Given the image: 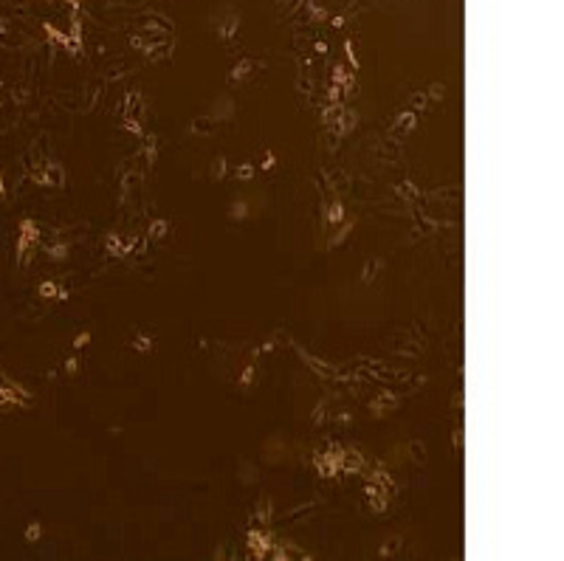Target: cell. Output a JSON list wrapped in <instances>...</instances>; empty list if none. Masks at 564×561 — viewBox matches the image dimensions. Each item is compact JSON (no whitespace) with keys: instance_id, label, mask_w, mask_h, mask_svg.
Returning a JSON list of instances; mask_svg holds the SVG:
<instances>
[{"instance_id":"obj_1","label":"cell","mask_w":564,"mask_h":561,"mask_svg":"<svg viewBox=\"0 0 564 561\" xmlns=\"http://www.w3.org/2000/svg\"><path fill=\"white\" fill-rule=\"evenodd\" d=\"M395 406H398L395 395H392V392H381V395H378L376 400L370 404V412L376 414V418H384V414H386V412H392Z\"/></svg>"},{"instance_id":"obj_2","label":"cell","mask_w":564,"mask_h":561,"mask_svg":"<svg viewBox=\"0 0 564 561\" xmlns=\"http://www.w3.org/2000/svg\"><path fill=\"white\" fill-rule=\"evenodd\" d=\"M104 246H108L110 257H124V254H130V248H133V240H122L118 234H108Z\"/></svg>"},{"instance_id":"obj_3","label":"cell","mask_w":564,"mask_h":561,"mask_svg":"<svg viewBox=\"0 0 564 561\" xmlns=\"http://www.w3.org/2000/svg\"><path fill=\"white\" fill-rule=\"evenodd\" d=\"M257 68H262V62H257V60H240V62L234 65V70L228 74V79H232V82H243V79L251 76Z\"/></svg>"},{"instance_id":"obj_4","label":"cell","mask_w":564,"mask_h":561,"mask_svg":"<svg viewBox=\"0 0 564 561\" xmlns=\"http://www.w3.org/2000/svg\"><path fill=\"white\" fill-rule=\"evenodd\" d=\"M415 124H418V116L406 110V113H400V116L395 118V124H392V132H395V136H406V132L415 130Z\"/></svg>"},{"instance_id":"obj_5","label":"cell","mask_w":564,"mask_h":561,"mask_svg":"<svg viewBox=\"0 0 564 561\" xmlns=\"http://www.w3.org/2000/svg\"><path fill=\"white\" fill-rule=\"evenodd\" d=\"M237 26H240V17H237V14H228L223 23H218V34L223 40H232V34L237 32Z\"/></svg>"},{"instance_id":"obj_6","label":"cell","mask_w":564,"mask_h":561,"mask_svg":"<svg viewBox=\"0 0 564 561\" xmlns=\"http://www.w3.org/2000/svg\"><path fill=\"white\" fill-rule=\"evenodd\" d=\"M147 234H150V240H161V237L170 234V223H166V220H152L150 228H147Z\"/></svg>"},{"instance_id":"obj_7","label":"cell","mask_w":564,"mask_h":561,"mask_svg":"<svg viewBox=\"0 0 564 561\" xmlns=\"http://www.w3.org/2000/svg\"><path fill=\"white\" fill-rule=\"evenodd\" d=\"M426 104H429V99H426V94H412V99H409V113H423L426 110Z\"/></svg>"},{"instance_id":"obj_8","label":"cell","mask_w":564,"mask_h":561,"mask_svg":"<svg viewBox=\"0 0 564 561\" xmlns=\"http://www.w3.org/2000/svg\"><path fill=\"white\" fill-rule=\"evenodd\" d=\"M443 94H446V85H443V82H432L429 90H426V99L438 102V99H443Z\"/></svg>"},{"instance_id":"obj_9","label":"cell","mask_w":564,"mask_h":561,"mask_svg":"<svg viewBox=\"0 0 564 561\" xmlns=\"http://www.w3.org/2000/svg\"><path fill=\"white\" fill-rule=\"evenodd\" d=\"M133 347L138 352H150V350H152V338H150V336H144V333H138L133 338Z\"/></svg>"},{"instance_id":"obj_10","label":"cell","mask_w":564,"mask_h":561,"mask_svg":"<svg viewBox=\"0 0 564 561\" xmlns=\"http://www.w3.org/2000/svg\"><path fill=\"white\" fill-rule=\"evenodd\" d=\"M342 214H344L342 203H330V209H328V223H330V226H336L338 220H342Z\"/></svg>"},{"instance_id":"obj_11","label":"cell","mask_w":564,"mask_h":561,"mask_svg":"<svg viewBox=\"0 0 564 561\" xmlns=\"http://www.w3.org/2000/svg\"><path fill=\"white\" fill-rule=\"evenodd\" d=\"M376 268H381V260H370V262L364 265V276H361V280H364V282L376 280V274H378Z\"/></svg>"},{"instance_id":"obj_12","label":"cell","mask_w":564,"mask_h":561,"mask_svg":"<svg viewBox=\"0 0 564 561\" xmlns=\"http://www.w3.org/2000/svg\"><path fill=\"white\" fill-rule=\"evenodd\" d=\"M251 381H254V366H246L243 375H240V390H248Z\"/></svg>"},{"instance_id":"obj_13","label":"cell","mask_w":564,"mask_h":561,"mask_svg":"<svg viewBox=\"0 0 564 561\" xmlns=\"http://www.w3.org/2000/svg\"><path fill=\"white\" fill-rule=\"evenodd\" d=\"M251 175H254V166H251V164H243V166H237V178H240V180H248Z\"/></svg>"},{"instance_id":"obj_14","label":"cell","mask_w":564,"mask_h":561,"mask_svg":"<svg viewBox=\"0 0 564 561\" xmlns=\"http://www.w3.org/2000/svg\"><path fill=\"white\" fill-rule=\"evenodd\" d=\"M398 192H400V195H406V198H418V189L412 186L409 180H406V184H400V186H398Z\"/></svg>"},{"instance_id":"obj_15","label":"cell","mask_w":564,"mask_h":561,"mask_svg":"<svg viewBox=\"0 0 564 561\" xmlns=\"http://www.w3.org/2000/svg\"><path fill=\"white\" fill-rule=\"evenodd\" d=\"M56 294H60V288H56L54 282H46V285H42V296H56ZM60 296H65V294H60Z\"/></svg>"},{"instance_id":"obj_16","label":"cell","mask_w":564,"mask_h":561,"mask_svg":"<svg viewBox=\"0 0 564 561\" xmlns=\"http://www.w3.org/2000/svg\"><path fill=\"white\" fill-rule=\"evenodd\" d=\"M88 342H90V333H88V330H85V333H79L76 338H74V347H85Z\"/></svg>"},{"instance_id":"obj_17","label":"cell","mask_w":564,"mask_h":561,"mask_svg":"<svg viewBox=\"0 0 564 561\" xmlns=\"http://www.w3.org/2000/svg\"><path fill=\"white\" fill-rule=\"evenodd\" d=\"M398 542H400V538H390V544L381 550V556H392V550H398Z\"/></svg>"},{"instance_id":"obj_18","label":"cell","mask_w":564,"mask_h":561,"mask_svg":"<svg viewBox=\"0 0 564 561\" xmlns=\"http://www.w3.org/2000/svg\"><path fill=\"white\" fill-rule=\"evenodd\" d=\"M232 218H246V206H243V200H237V206L232 209Z\"/></svg>"},{"instance_id":"obj_19","label":"cell","mask_w":564,"mask_h":561,"mask_svg":"<svg viewBox=\"0 0 564 561\" xmlns=\"http://www.w3.org/2000/svg\"><path fill=\"white\" fill-rule=\"evenodd\" d=\"M274 161H276V158H274V152H266V161H262V170H271V166H274Z\"/></svg>"}]
</instances>
